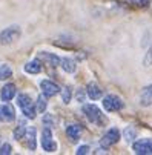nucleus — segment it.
<instances>
[{"mask_svg": "<svg viewBox=\"0 0 152 155\" xmlns=\"http://www.w3.org/2000/svg\"><path fill=\"white\" fill-rule=\"evenodd\" d=\"M26 141H28V147L31 150H34L37 147V143H35V129L34 127H29L26 130Z\"/></svg>", "mask_w": 152, "mask_h": 155, "instance_id": "16", "label": "nucleus"}, {"mask_svg": "<svg viewBox=\"0 0 152 155\" xmlns=\"http://www.w3.org/2000/svg\"><path fill=\"white\" fill-rule=\"evenodd\" d=\"M131 3H135L137 6H147V0H129Z\"/></svg>", "mask_w": 152, "mask_h": 155, "instance_id": "25", "label": "nucleus"}, {"mask_svg": "<svg viewBox=\"0 0 152 155\" xmlns=\"http://www.w3.org/2000/svg\"><path fill=\"white\" fill-rule=\"evenodd\" d=\"M0 118L5 121H11L15 118V110L11 104H2L0 106Z\"/></svg>", "mask_w": 152, "mask_h": 155, "instance_id": "9", "label": "nucleus"}, {"mask_svg": "<svg viewBox=\"0 0 152 155\" xmlns=\"http://www.w3.org/2000/svg\"><path fill=\"white\" fill-rule=\"evenodd\" d=\"M140 103H141V106L152 104V84L150 86H146L144 89H143V92L140 95Z\"/></svg>", "mask_w": 152, "mask_h": 155, "instance_id": "11", "label": "nucleus"}, {"mask_svg": "<svg viewBox=\"0 0 152 155\" xmlns=\"http://www.w3.org/2000/svg\"><path fill=\"white\" fill-rule=\"evenodd\" d=\"M83 98H84L83 91H78V92H77V100H78V101H83Z\"/></svg>", "mask_w": 152, "mask_h": 155, "instance_id": "28", "label": "nucleus"}, {"mask_svg": "<svg viewBox=\"0 0 152 155\" xmlns=\"http://www.w3.org/2000/svg\"><path fill=\"white\" fill-rule=\"evenodd\" d=\"M60 64H61V68L66 71V72H74L75 69H77V66H75V61L72 60V58H68V57H64V58H61L60 60Z\"/></svg>", "mask_w": 152, "mask_h": 155, "instance_id": "14", "label": "nucleus"}, {"mask_svg": "<svg viewBox=\"0 0 152 155\" xmlns=\"http://www.w3.org/2000/svg\"><path fill=\"white\" fill-rule=\"evenodd\" d=\"M38 57H40V58H43V60H46V61H48V63H51L52 66H58V64H60V58H58L57 55H54V54L40 52V54H38Z\"/></svg>", "mask_w": 152, "mask_h": 155, "instance_id": "17", "label": "nucleus"}, {"mask_svg": "<svg viewBox=\"0 0 152 155\" xmlns=\"http://www.w3.org/2000/svg\"><path fill=\"white\" fill-rule=\"evenodd\" d=\"M45 109H46V100L43 95L37 97V104H35V110L37 112H45Z\"/></svg>", "mask_w": 152, "mask_h": 155, "instance_id": "20", "label": "nucleus"}, {"mask_svg": "<svg viewBox=\"0 0 152 155\" xmlns=\"http://www.w3.org/2000/svg\"><path fill=\"white\" fill-rule=\"evenodd\" d=\"M86 92H88V95H89L92 100H98V98L103 95V91L100 89V87H98L95 83H89V84H88V89H86Z\"/></svg>", "mask_w": 152, "mask_h": 155, "instance_id": "13", "label": "nucleus"}, {"mask_svg": "<svg viewBox=\"0 0 152 155\" xmlns=\"http://www.w3.org/2000/svg\"><path fill=\"white\" fill-rule=\"evenodd\" d=\"M80 134H81V127H80L78 124H71V126H68V129H66V135H68V138H71L72 141H77V140L80 138Z\"/></svg>", "mask_w": 152, "mask_h": 155, "instance_id": "12", "label": "nucleus"}, {"mask_svg": "<svg viewBox=\"0 0 152 155\" xmlns=\"http://www.w3.org/2000/svg\"><path fill=\"white\" fill-rule=\"evenodd\" d=\"M135 135H137V130H135L134 127H127V129L124 130V138H126L127 141H132V140L135 138Z\"/></svg>", "mask_w": 152, "mask_h": 155, "instance_id": "21", "label": "nucleus"}, {"mask_svg": "<svg viewBox=\"0 0 152 155\" xmlns=\"http://www.w3.org/2000/svg\"><path fill=\"white\" fill-rule=\"evenodd\" d=\"M40 89L43 92V95L45 97H54L55 94H58L60 87L54 83V81H49V80H43L40 83Z\"/></svg>", "mask_w": 152, "mask_h": 155, "instance_id": "8", "label": "nucleus"}, {"mask_svg": "<svg viewBox=\"0 0 152 155\" xmlns=\"http://www.w3.org/2000/svg\"><path fill=\"white\" fill-rule=\"evenodd\" d=\"M14 95H15V86L12 83L5 84L3 89H2V100L3 101H9V100L14 98Z\"/></svg>", "mask_w": 152, "mask_h": 155, "instance_id": "10", "label": "nucleus"}, {"mask_svg": "<svg viewBox=\"0 0 152 155\" xmlns=\"http://www.w3.org/2000/svg\"><path fill=\"white\" fill-rule=\"evenodd\" d=\"M134 152L140 155H152V140L143 138L134 143Z\"/></svg>", "mask_w": 152, "mask_h": 155, "instance_id": "6", "label": "nucleus"}, {"mask_svg": "<svg viewBox=\"0 0 152 155\" xmlns=\"http://www.w3.org/2000/svg\"><path fill=\"white\" fill-rule=\"evenodd\" d=\"M11 152H12L11 144H3L2 147H0V155H9Z\"/></svg>", "mask_w": 152, "mask_h": 155, "instance_id": "23", "label": "nucleus"}, {"mask_svg": "<svg viewBox=\"0 0 152 155\" xmlns=\"http://www.w3.org/2000/svg\"><path fill=\"white\" fill-rule=\"evenodd\" d=\"M20 37V28L18 26H9L5 31L0 32V43L2 45H11L12 41L18 40Z\"/></svg>", "mask_w": 152, "mask_h": 155, "instance_id": "3", "label": "nucleus"}, {"mask_svg": "<svg viewBox=\"0 0 152 155\" xmlns=\"http://www.w3.org/2000/svg\"><path fill=\"white\" fill-rule=\"evenodd\" d=\"M61 100H63V103H69L71 101V89L69 87H64V89L61 91Z\"/></svg>", "mask_w": 152, "mask_h": 155, "instance_id": "22", "label": "nucleus"}, {"mask_svg": "<svg viewBox=\"0 0 152 155\" xmlns=\"http://www.w3.org/2000/svg\"><path fill=\"white\" fill-rule=\"evenodd\" d=\"M12 75V69H11V66L3 63V64H0V80H6Z\"/></svg>", "mask_w": 152, "mask_h": 155, "instance_id": "18", "label": "nucleus"}, {"mask_svg": "<svg viewBox=\"0 0 152 155\" xmlns=\"http://www.w3.org/2000/svg\"><path fill=\"white\" fill-rule=\"evenodd\" d=\"M17 103L18 106L21 107V110H23V115L28 117V118H34L35 117V107L32 106V101L29 98V95L26 94H20L17 97Z\"/></svg>", "mask_w": 152, "mask_h": 155, "instance_id": "2", "label": "nucleus"}, {"mask_svg": "<svg viewBox=\"0 0 152 155\" xmlns=\"http://www.w3.org/2000/svg\"><path fill=\"white\" fill-rule=\"evenodd\" d=\"M83 112H84L86 117H88L89 121H92V123H95V124H103V123L106 121V118H104L103 114H101V110H100L95 104H84V106H83Z\"/></svg>", "mask_w": 152, "mask_h": 155, "instance_id": "1", "label": "nucleus"}, {"mask_svg": "<svg viewBox=\"0 0 152 155\" xmlns=\"http://www.w3.org/2000/svg\"><path fill=\"white\" fill-rule=\"evenodd\" d=\"M144 63H146V64H150V63H152V49L149 51V55L146 57V60H144Z\"/></svg>", "mask_w": 152, "mask_h": 155, "instance_id": "27", "label": "nucleus"}, {"mask_svg": "<svg viewBox=\"0 0 152 155\" xmlns=\"http://www.w3.org/2000/svg\"><path fill=\"white\" fill-rule=\"evenodd\" d=\"M41 146L46 152H55L57 150V143L52 140V132L46 127L41 132Z\"/></svg>", "mask_w": 152, "mask_h": 155, "instance_id": "4", "label": "nucleus"}, {"mask_svg": "<svg viewBox=\"0 0 152 155\" xmlns=\"http://www.w3.org/2000/svg\"><path fill=\"white\" fill-rule=\"evenodd\" d=\"M14 135H15L17 140L25 135V118L18 121V126H17V129H15V132H14Z\"/></svg>", "mask_w": 152, "mask_h": 155, "instance_id": "19", "label": "nucleus"}, {"mask_svg": "<svg viewBox=\"0 0 152 155\" xmlns=\"http://www.w3.org/2000/svg\"><path fill=\"white\" fill-rule=\"evenodd\" d=\"M118 140H120V130L115 129V127H112V129H109V130L104 134V137L101 138L100 143H101L103 147H109V146L115 144Z\"/></svg>", "mask_w": 152, "mask_h": 155, "instance_id": "7", "label": "nucleus"}, {"mask_svg": "<svg viewBox=\"0 0 152 155\" xmlns=\"http://www.w3.org/2000/svg\"><path fill=\"white\" fill-rule=\"evenodd\" d=\"M55 117L54 115H46L45 118H43V123H45V124H51V126H54L55 124Z\"/></svg>", "mask_w": 152, "mask_h": 155, "instance_id": "24", "label": "nucleus"}, {"mask_svg": "<svg viewBox=\"0 0 152 155\" xmlns=\"http://www.w3.org/2000/svg\"><path fill=\"white\" fill-rule=\"evenodd\" d=\"M89 152V147L88 146H80L77 149V155H83V153H88Z\"/></svg>", "mask_w": 152, "mask_h": 155, "instance_id": "26", "label": "nucleus"}, {"mask_svg": "<svg viewBox=\"0 0 152 155\" xmlns=\"http://www.w3.org/2000/svg\"><path fill=\"white\" fill-rule=\"evenodd\" d=\"M28 74H38L41 71V64L38 60H34V61H29L25 64V68H23Z\"/></svg>", "mask_w": 152, "mask_h": 155, "instance_id": "15", "label": "nucleus"}, {"mask_svg": "<svg viewBox=\"0 0 152 155\" xmlns=\"http://www.w3.org/2000/svg\"><path fill=\"white\" fill-rule=\"evenodd\" d=\"M103 106L109 112H115V110H120L123 107V101L117 95H106L103 98Z\"/></svg>", "mask_w": 152, "mask_h": 155, "instance_id": "5", "label": "nucleus"}]
</instances>
